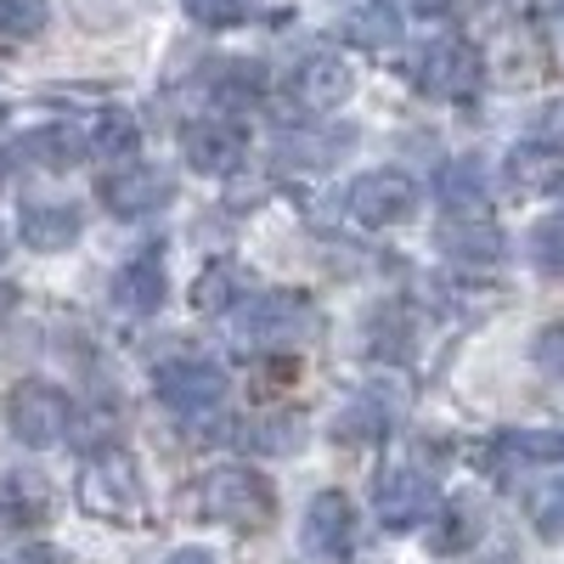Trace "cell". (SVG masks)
Listing matches in <instances>:
<instances>
[{
	"label": "cell",
	"mask_w": 564,
	"mask_h": 564,
	"mask_svg": "<svg viewBox=\"0 0 564 564\" xmlns=\"http://www.w3.org/2000/svg\"><path fill=\"white\" fill-rule=\"evenodd\" d=\"M536 525H542V536H564V486L542 491V502H536Z\"/></svg>",
	"instance_id": "26"
},
{
	"label": "cell",
	"mask_w": 564,
	"mask_h": 564,
	"mask_svg": "<svg viewBox=\"0 0 564 564\" xmlns=\"http://www.w3.org/2000/svg\"><path fill=\"white\" fill-rule=\"evenodd\" d=\"M294 90H300V102L305 108H339L350 90H356V74H350V63L345 57H334V52H316L311 63H300V74H294Z\"/></svg>",
	"instance_id": "13"
},
{
	"label": "cell",
	"mask_w": 564,
	"mask_h": 564,
	"mask_svg": "<svg viewBox=\"0 0 564 564\" xmlns=\"http://www.w3.org/2000/svg\"><path fill=\"white\" fill-rule=\"evenodd\" d=\"M181 153H186V164L204 170V175H231L243 164V130L231 119H198V124H186Z\"/></svg>",
	"instance_id": "9"
},
{
	"label": "cell",
	"mask_w": 564,
	"mask_h": 564,
	"mask_svg": "<svg viewBox=\"0 0 564 564\" xmlns=\"http://www.w3.org/2000/svg\"><path fill=\"white\" fill-rule=\"evenodd\" d=\"M305 553L327 564H345L356 553V508L345 491H322L305 508Z\"/></svg>",
	"instance_id": "6"
},
{
	"label": "cell",
	"mask_w": 564,
	"mask_h": 564,
	"mask_svg": "<svg viewBox=\"0 0 564 564\" xmlns=\"http://www.w3.org/2000/svg\"><path fill=\"white\" fill-rule=\"evenodd\" d=\"M345 34H350L356 45H367V52H390V45L401 40V18H395V7L372 0V7H356V12L345 18Z\"/></svg>",
	"instance_id": "17"
},
{
	"label": "cell",
	"mask_w": 564,
	"mask_h": 564,
	"mask_svg": "<svg viewBox=\"0 0 564 564\" xmlns=\"http://www.w3.org/2000/svg\"><path fill=\"white\" fill-rule=\"evenodd\" d=\"M0 260H7V231H0Z\"/></svg>",
	"instance_id": "34"
},
{
	"label": "cell",
	"mask_w": 564,
	"mask_h": 564,
	"mask_svg": "<svg viewBox=\"0 0 564 564\" xmlns=\"http://www.w3.org/2000/svg\"><path fill=\"white\" fill-rule=\"evenodd\" d=\"M406 7H412L417 18H441V12L452 7V0H406Z\"/></svg>",
	"instance_id": "31"
},
{
	"label": "cell",
	"mask_w": 564,
	"mask_h": 564,
	"mask_svg": "<svg viewBox=\"0 0 564 564\" xmlns=\"http://www.w3.org/2000/svg\"><path fill=\"white\" fill-rule=\"evenodd\" d=\"M542 141H547V148H564V108H553L542 119Z\"/></svg>",
	"instance_id": "29"
},
{
	"label": "cell",
	"mask_w": 564,
	"mask_h": 564,
	"mask_svg": "<svg viewBox=\"0 0 564 564\" xmlns=\"http://www.w3.org/2000/svg\"><path fill=\"white\" fill-rule=\"evenodd\" d=\"M486 170L475 159H463V164H446L441 170V204L452 215H486Z\"/></svg>",
	"instance_id": "16"
},
{
	"label": "cell",
	"mask_w": 564,
	"mask_h": 564,
	"mask_svg": "<svg viewBox=\"0 0 564 564\" xmlns=\"http://www.w3.org/2000/svg\"><path fill=\"white\" fill-rule=\"evenodd\" d=\"M417 209V186L401 170H372L350 186V215L361 226H401Z\"/></svg>",
	"instance_id": "5"
},
{
	"label": "cell",
	"mask_w": 564,
	"mask_h": 564,
	"mask_svg": "<svg viewBox=\"0 0 564 564\" xmlns=\"http://www.w3.org/2000/svg\"><path fill=\"white\" fill-rule=\"evenodd\" d=\"M45 23H52L45 0H0V40H34Z\"/></svg>",
	"instance_id": "21"
},
{
	"label": "cell",
	"mask_w": 564,
	"mask_h": 564,
	"mask_svg": "<svg viewBox=\"0 0 564 564\" xmlns=\"http://www.w3.org/2000/svg\"><path fill=\"white\" fill-rule=\"evenodd\" d=\"M68 423H74V406L57 384H45V379H23L7 390V430L23 441V446H57L68 435Z\"/></svg>",
	"instance_id": "2"
},
{
	"label": "cell",
	"mask_w": 564,
	"mask_h": 564,
	"mask_svg": "<svg viewBox=\"0 0 564 564\" xmlns=\"http://www.w3.org/2000/svg\"><path fill=\"white\" fill-rule=\"evenodd\" d=\"M204 513L220 520V525L260 531L276 513V491H271L265 475H254V468H215V475L204 480Z\"/></svg>",
	"instance_id": "1"
},
{
	"label": "cell",
	"mask_w": 564,
	"mask_h": 564,
	"mask_svg": "<svg viewBox=\"0 0 564 564\" xmlns=\"http://www.w3.org/2000/svg\"><path fill=\"white\" fill-rule=\"evenodd\" d=\"M305 327H311V305H305V294H294V289L265 294V300H254V305L243 311V334L260 339V345H289V339L305 334Z\"/></svg>",
	"instance_id": "10"
},
{
	"label": "cell",
	"mask_w": 564,
	"mask_h": 564,
	"mask_svg": "<svg viewBox=\"0 0 564 564\" xmlns=\"http://www.w3.org/2000/svg\"><path fill=\"white\" fill-rule=\"evenodd\" d=\"M159 395L181 417H204L226 401V379L209 361H170V367H159Z\"/></svg>",
	"instance_id": "7"
},
{
	"label": "cell",
	"mask_w": 564,
	"mask_h": 564,
	"mask_svg": "<svg viewBox=\"0 0 564 564\" xmlns=\"http://www.w3.org/2000/svg\"><path fill=\"white\" fill-rule=\"evenodd\" d=\"M536 361H542L547 372H558V379H564V327H547V334L536 339Z\"/></svg>",
	"instance_id": "28"
},
{
	"label": "cell",
	"mask_w": 564,
	"mask_h": 564,
	"mask_svg": "<svg viewBox=\"0 0 564 564\" xmlns=\"http://www.w3.org/2000/svg\"><path fill=\"white\" fill-rule=\"evenodd\" d=\"M558 193H564V181H558Z\"/></svg>",
	"instance_id": "35"
},
{
	"label": "cell",
	"mask_w": 564,
	"mask_h": 564,
	"mask_svg": "<svg viewBox=\"0 0 564 564\" xmlns=\"http://www.w3.org/2000/svg\"><path fill=\"white\" fill-rule=\"evenodd\" d=\"M520 457H536V463H564V430H542V435H513L508 441Z\"/></svg>",
	"instance_id": "24"
},
{
	"label": "cell",
	"mask_w": 564,
	"mask_h": 564,
	"mask_svg": "<svg viewBox=\"0 0 564 564\" xmlns=\"http://www.w3.org/2000/svg\"><path fill=\"white\" fill-rule=\"evenodd\" d=\"M79 502L102 520H135L148 508V491H141V468L124 452H102L97 463L79 475Z\"/></svg>",
	"instance_id": "4"
},
{
	"label": "cell",
	"mask_w": 564,
	"mask_h": 564,
	"mask_svg": "<svg viewBox=\"0 0 564 564\" xmlns=\"http://www.w3.org/2000/svg\"><path fill=\"white\" fill-rule=\"evenodd\" d=\"M435 508H441V491L430 475H417V468H395V475L379 480V520L390 531H412L423 520H435Z\"/></svg>",
	"instance_id": "8"
},
{
	"label": "cell",
	"mask_w": 564,
	"mask_h": 564,
	"mask_svg": "<svg viewBox=\"0 0 564 564\" xmlns=\"http://www.w3.org/2000/svg\"><path fill=\"white\" fill-rule=\"evenodd\" d=\"M18 231H23L29 249L63 254V249H74V238H79V209H74V204H29L23 220H18Z\"/></svg>",
	"instance_id": "14"
},
{
	"label": "cell",
	"mask_w": 564,
	"mask_h": 564,
	"mask_svg": "<svg viewBox=\"0 0 564 564\" xmlns=\"http://www.w3.org/2000/svg\"><path fill=\"white\" fill-rule=\"evenodd\" d=\"M480 79H486V68H480V52L468 40H435L412 63V85L435 102H468L480 90Z\"/></svg>",
	"instance_id": "3"
},
{
	"label": "cell",
	"mask_w": 564,
	"mask_h": 564,
	"mask_svg": "<svg viewBox=\"0 0 564 564\" xmlns=\"http://www.w3.org/2000/svg\"><path fill=\"white\" fill-rule=\"evenodd\" d=\"M170 198H175V186H170L164 170H124V175H113V181L102 186V204H108L113 215H124V220L153 215V209H164Z\"/></svg>",
	"instance_id": "11"
},
{
	"label": "cell",
	"mask_w": 564,
	"mask_h": 564,
	"mask_svg": "<svg viewBox=\"0 0 564 564\" xmlns=\"http://www.w3.org/2000/svg\"><path fill=\"white\" fill-rule=\"evenodd\" d=\"M231 282H238V271H231V265H209V271H204V282L193 289L198 311H220V305H226V294H231Z\"/></svg>",
	"instance_id": "23"
},
{
	"label": "cell",
	"mask_w": 564,
	"mask_h": 564,
	"mask_svg": "<svg viewBox=\"0 0 564 564\" xmlns=\"http://www.w3.org/2000/svg\"><path fill=\"white\" fill-rule=\"evenodd\" d=\"M531 254H536V265L542 271H564V220H542L536 231H531Z\"/></svg>",
	"instance_id": "22"
},
{
	"label": "cell",
	"mask_w": 564,
	"mask_h": 564,
	"mask_svg": "<svg viewBox=\"0 0 564 564\" xmlns=\"http://www.w3.org/2000/svg\"><path fill=\"white\" fill-rule=\"evenodd\" d=\"M164 289H170V282H164V254H159V249L124 260L119 276H113V300H119V311H130V316H153V311L164 305Z\"/></svg>",
	"instance_id": "12"
},
{
	"label": "cell",
	"mask_w": 564,
	"mask_h": 564,
	"mask_svg": "<svg viewBox=\"0 0 564 564\" xmlns=\"http://www.w3.org/2000/svg\"><path fill=\"white\" fill-rule=\"evenodd\" d=\"M164 564H215V558H209L204 547H181V553H170Z\"/></svg>",
	"instance_id": "30"
},
{
	"label": "cell",
	"mask_w": 564,
	"mask_h": 564,
	"mask_svg": "<svg viewBox=\"0 0 564 564\" xmlns=\"http://www.w3.org/2000/svg\"><path fill=\"white\" fill-rule=\"evenodd\" d=\"M254 441H260L265 452H294V446H300V417H294V412L282 417V423L271 417V423H265V430H260Z\"/></svg>",
	"instance_id": "25"
},
{
	"label": "cell",
	"mask_w": 564,
	"mask_h": 564,
	"mask_svg": "<svg viewBox=\"0 0 564 564\" xmlns=\"http://www.w3.org/2000/svg\"><path fill=\"white\" fill-rule=\"evenodd\" d=\"M23 564H57L52 553H23Z\"/></svg>",
	"instance_id": "33"
},
{
	"label": "cell",
	"mask_w": 564,
	"mask_h": 564,
	"mask_svg": "<svg viewBox=\"0 0 564 564\" xmlns=\"http://www.w3.org/2000/svg\"><path fill=\"white\" fill-rule=\"evenodd\" d=\"M45 508H52V491L29 475H7L0 480V513H7L12 525H40Z\"/></svg>",
	"instance_id": "18"
},
{
	"label": "cell",
	"mask_w": 564,
	"mask_h": 564,
	"mask_svg": "<svg viewBox=\"0 0 564 564\" xmlns=\"http://www.w3.org/2000/svg\"><path fill=\"white\" fill-rule=\"evenodd\" d=\"M441 249L463 265H497L502 260V231L480 215H452L441 231Z\"/></svg>",
	"instance_id": "15"
},
{
	"label": "cell",
	"mask_w": 564,
	"mask_h": 564,
	"mask_svg": "<svg viewBox=\"0 0 564 564\" xmlns=\"http://www.w3.org/2000/svg\"><path fill=\"white\" fill-rule=\"evenodd\" d=\"M186 12L204 23H231V18H243V0H186Z\"/></svg>",
	"instance_id": "27"
},
{
	"label": "cell",
	"mask_w": 564,
	"mask_h": 564,
	"mask_svg": "<svg viewBox=\"0 0 564 564\" xmlns=\"http://www.w3.org/2000/svg\"><path fill=\"white\" fill-rule=\"evenodd\" d=\"M7 316H12V289H0V327H7Z\"/></svg>",
	"instance_id": "32"
},
{
	"label": "cell",
	"mask_w": 564,
	"mask_h": 564,
	"mask_svg": "<svg viewBox=\"0 0 564 564\" xmlns=\"http://www.w3.org/2000/svg\"><path fill=\"white\" fill-rule=\"evenodd\" d=\"M135 141H141V130H135L130 113H97V124H90V135H85V153H97V159H124Z\"/></svg>",
	"instance_id": "19"
},
{
	"label": "cell",
	"mask_w": 564,
	"mask_h": 564,
	"mask_svg": "<svg viewBox=\"0 0 564 564\" xmlns=\"http://www.w3.org/2000/svg\"><path fill=\"white\" fill-rule=\"evenodd\" d=\"M18 148H23V159H34V164H52V170H68V164L85 153L68 130H34V135H23V141H18Z\"/></svg>",
	"instance_id": "20"
}]
</instances>
